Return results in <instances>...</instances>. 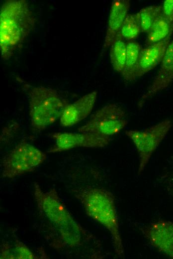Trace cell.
<instances>
[{"label": "cell", "mask_w": 173, "mask_h": 259, "mask_svg": "<svg viewBox=\"0 0 173 259\" xmlns=\"http://www.w3.org/2000/svg\"><path fill=\"white\" fill-rule=\"evenodd\" d=\"M172 32L173 23L169 21L162 13L147 32L145 46L164 40Z\"/></svg>", "instance_id": "cell-15"}, {"label": "cell", "mask_w": 173, "mask_h": 259, "mask_svg": "<svg viewBox=\"0 0 173 259\" xmlns=\"http://www.w3.org/2000/svg\"><path fill=\"white\" fill-rule=\"evenodd\" d=\"M33 196L42 216L56 231L58 247L75 248L81 246L88 234L74 219L55 188L44 191L37 182Z\"/></svg>", "instance_id": "cell-1"}, {"label": "cell", "mask_w": 173, "mask_h": 259, "mask_svg": "<svg viewBox=\"0 0 173 259\" xmlns=\"http://www.w3.org/2000/svg\"><path fill=\"white\" fill-rule=\"evenodd\" d=\"M141 32L139 13L127 15L121 27L120 33L124 39L127 41H134Z\"/></svg>", "instance_id": "cell-18"}, {"label": "cell", "mask_w": 173, "mask_h": 259, "mask_svg": "<svg viewBox=\"0 0 173 259\" xmlns=\"http://www.w3.org/2000/svg\"><path fill=\"white\" fill-rule=\"evenodd\" d=\"M55 141L54 145L48 150L49 153H57L78 147H102L109 144L110 137L87 133L56 132L51 134Z\"/></svg>", "instance_id": "cell-8"}, {"label": "cell", "mask_w": 173, "mask_h": 259, "mask_svg": "<svg viewBox=\"0 0 173 259\" xmlns=\"http://www.w3.org/2000/svg\"><path fill=\"white\" fill-rule=\"evenodd\" d=\"M173 33L171 32L165 39L159 42L142 48L139 55L136 79L150 71L162 62L171 41Z\"/></svg>", "instance_id": "cell-12"}, {"label": "cell", "mask_w": 173, "mask_h": 259, "mask_svg": "<svg viewBox=\"0 0 173 259\" xmlns=\"http://www.w3.org/2000/svg\"><path fill=\"white\" fill-rule=\"evenodd\" d=\"M75 196L87 215L108 231L116 254L123 258L124 249L112 193L102 188L88 187L76 191Z\"/></svg>", "instance_id": "cell-3"}, {"label": "cell", "mask_w": 173, "mask_h": 259, "mask_svg": "<svg viewBox=\"0 0 173 259\" xmlns=\"http://www.w3.org/2000/svg\"><path fill=\"white\" fill-rule=\"evenodd\" d=\"M130 7L129 0H113L111 3L103 47H110L120 32L123 23Z\"/></svg>", "instance_id": "cell-13"}, {"label": "cell", "mask_w": 173, "mask_h": 259, "mask_svg": "<svg viewBox=\"0 0 173 259\" xmlns=\"http://www.w3.org/2000/svg\"><path fill=\"white\" fill-rule=\"evenodd\" d=\"M126 53L127 42L120 32L114 39L110 49L111 63L113 69L119 73H121L124 69Z\"/></svg>", "instance_id": "cell-17"}, {"label": "cell", "mask_w": 173, "mask_h": 259, "mask_svg": "<svg viewBox=\"0 0 173 259\" xmlns=\"http://www.w3.org/2000/svg\"><path fill=\"white\" fill-rule=\"evenodd\" d=\"M142 49L140 44L134 41L127 42V53L125 66L121 75L127 81L136 79L135 74L137 67L140 52Z\"/></svg>", "instance_id": "cell-16"}, {"label": "cell", "mask_w": 173, "mask_h": 259, "mask_svg": "<svg viewBox=\"0 0 173 259\" xmlns=\"http://www.w3.org/2000/svg\"><path fill=\"white\" fill-rule=\"evenodd\" d=\"M173 81V40L170 42L167 47L157 75L139 101V106H142L146 100L166 89Z\"/></svg>", "instance_id": "cell-10"}, {"label": "cell", "mask_w": 173, "mask_h": 259, "mask_svg": "<svg viewBox=\"0 0 173 259\" xmlns=\"http://www.w3.org/2000/svg\"><path fill=\"white\" fill-rule=\"evenodd\" d=\"M0 259H35L34 254L23 243L16 240L13 243H3L0 250Z\"/></svg>", "instance_id": "cell-14"}, {"label": "cell", "mask_w": 173, "mask_h": 259, "mask_svg": "<svg viewBox=\"0 0 173 259\" xmlns=\"http://www.w3.org/2000/svg\"><path fill=\"white\" fill-rule=\"evenodd\" d=\"M140 16L141 32L147 33L150 28L162 13V5H152L141 9Z\"/></svg>", "instance_id": "cell-19"}, {"label": "cell", "mask_w": 173, "mask_h": 259, "mask_svg": "<svg viewBox=\"0 0 173 259\" xmlns=\"http://www.w3.org/2000/svg\"><path fill=\"white\" fill-rule=\"evenodd\" d=\"M96 91L86 94L64 109L60 118L61 125L71 127L86 118L91 112L96 100Z\"/></svg>", "instance_id": "cell-11"}, {"label": "cell", "mask_w": 173, "mask_h": 259, "mask_svg": "<svg viewBox=\"0 0 173 259\" xmlns=\"http://www.w3.org/2000/svg\"><path fill=\"white\" fill-rule=\"evenodd\" d=\"M172 126L171 120L165 119L144 130H134L125 131L126 135L132 141L138 152V174L144 171L152 154L167 134Z\"/></svg>", "instance_id": "cell-7"}, {"label": "cell", "mask_w": 173, "mask_h": 259, "mask_svg": "<svg viewBox=\"0 0 173 259\" xmlns=\"http://www.w3.org/2000/svg\"><path fill=\"white\" fill-rule=\"evenodd\" d=\"M162 13L171 22L173 23V0H166L162 5Z\"/></svg>", "instance_id": "cell-20"}, {"label": "cell", "mask_w": 173, "mask_h": 259, "mask_svg": "<svg viewBox=\"0 0 173 259\" xmlns=\"http://www.w3.org/2000/svg\"><path fill=\"white\" fill-rule=\"evenodd\" d=\"M35 18L25 0H7L0 11L1 57L6 60L20 48L33 30Z\"/></svg>", "instance_id": "cell-2"}, {"label": "cell", "mask_w": 173, "mask_h": 259, "mask_svg": "<svg viewBox=\"0 0 173 259\" xmlns=\"http://www.w3.org/2000/svg\"><path fill=\"white\" fill-rule=\"evenodd\" d=\"M47 158L45 152L25 141L17 143L2 158L3 177L13 179L35 170Z\"/></svg>", "instance_id": "cell-5"}, {"label": "cell", "mask_w": 173, "mask_h": 259, "mask_svg": "<svg viewBox=\"0 0 173 259\" xmlns=\"http://www.w3.org/2000/svg\"><path fill=\"white\" fill-rule=\"evenodd\" d=\"M127 124L125 111L119 105L111 103L95 112L78 131L110 137L119 133Z\"/></svg>", "instance_id": "cell-6"}, {"label": "cell", "mask_w": 173, "mask_h": 259, "mask_svg": "<svg viewBox=\"0 0 173 259\" xmlns=\"http://www.w3.org/2000/svg\"><path fill=\"white\" fill-rule=\"evenodd\" d=\"M29 116L33 129L41 131L60 118L68 102L58 92L44 86L33 87L28 92Z\"/></svg>", "instance_id": "cell-4"}, {"label": "cell", "mask_w": 173, "mask_h": 259, "mask_svg": "<svg viewBox=\"0 0 173 259\" xmlns=\"http://www.w3.org/2000/svg\"><path fill=\"white\" fill-rule=\"evenodd\" d=\"M141 230L152 246L173 259V222L159 220L142 228Z\"/></svg>", "instance_id": "cell-9"}]
</instances>
